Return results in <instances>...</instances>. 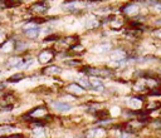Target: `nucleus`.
<instances>
[{"mask_svg":"<svg viewBox=\"0 0 161 138\" xmlns=\"http://www.w3.org/2000/svg\"><path fill=\"white\" fill-rule=\"evenodd\" d=\"M53 59H54V50H52V49H47V50L40 52V54L38 56L39 63H42V64L50 63Z\"/></svg>","mask_w":161,"mask_h":138,"instance_id":"f257e3e1","label":"nucleus"},{"mask_svg":"<svg viewBox=\"0 0 161 138\" xmlns=\"http://www.w3.org/2000/svg\"><path fill=\"white\" fill-rule=\"evenodd\" d=\"M48 8H49L48 3H46V2H38V3H34L29 8V10L32 13H37V14H44V13H47Z\"/></svg>","mask_w":161,"mask_h":138,"instance_id":"f03ea898","label":"nucleus"},{"mask_svg":"<svg viewBox=\"0 0 161 138\" xmlns=\"http://www.w3.org/2000/svg\"><path fill=\"white\" fill-rule=\"evenodd\" d=\"M47 114H48V109H47V107L42 106V107H37V108H34L33 111H30V112L28 113V117H30V118H35V119H38V118H43V117H46Z\"/></svg>","mask_w":161,"mask_h":138,"instance_id":"7ed1b4c3","label":"nucleus"},{"mask_svg":"<svg viewBox=\"0 0 161 138\" xmlns=\"http://www.w3.org/2000/svg\"><path fill=\"white\" fill-rule=\"evenodd\" d=\"M67 90L71 93V94H74V95H79V94H83L85 93V88L82 86H79L77 83H72L67 87Z\"/></svg>","mask_w":161,"mask_h":138,"instance_id":"20e7f679","label":"nucleus"},{"mask_svg":"<svg viewBox=\"0 0 161 138\" xmlns=\"http://www.w3.org/2000/svg\"><path fill=\"white\" fill-rule=\"evenodd\" d=\"M15 48H16V45H15V42H14V40H7L4 44L0 45V52H3V53H10V52H13Z\"/></svg>","mask_w":161,"mask_h":138,"instance_id":"39448f33","label":"nucleus"},{"mask_svg":"<svg viewBox=\"0 0 161 138\" xmlns=\"http://www.w3.org/2000/svg\"><path fill=\"white\" fill-rule=\"evenodd\" d=\"M54 108L59 112H66V111H69L71 109V106L64 103V102H58V103H54Z\"/></svg>","mask_w":161,"mask_h":138,"instance_id":"423d86ee","label":"nucleus"},{"mask_svg":"<svg viewBox=\"0 0 161 138\" xmlns=\"http://www.w3.org/2000/svg\"><path fill=\"white\" fill-rule=\"evenodd\" d=\"M43 73L46 75H53V74H58L60 73V68L59 67H55V65H52V67H48L43 70Z\"/></svg>","mask_w":161,"mask_h":138,"instance_id":"0eeeda50","label":"nucleus"},{"mask_svg":"<svg viewBox=\"0 0 161 138\" xmlns=\"http://www.w3.org/2000/svg\"><path fill=\"white\" fill-rule=\"evenodd\" d=\"M25 35L30 39H35L38 35H39V28H35V29H28V30H24Z\"/></svg>","mask_w":161,"mask_h":138,"instance_id":"6e6552de","label":"nucleus"},{"mask_svg":"<svg viewBox=\"0 0 161 138\" xmlns=\"http://www.w3.org/2000/svg\"><path fill=\"white\" fill-rule=\"evenodd\" d=\"M91 88L94 89V90H102L103 86H102L99 79H93V81H91Z\"/></svg>","mask_w":161,"mask_h":138,"instance_id":"1a4fd4ad","label":"nucleus"},{"mask_svg":"<svg viewBox=\"0 0 161 138\" xmlns=\"http://www.w3.org/2000/svg\"><path fill=\"white\" fill-rule=\"evenodd\" d=\"M24 78V74L23 73H18V74H14V75H11L9 79H8V82H11V83H15V82H19V81H22Z\"/></svg>","mask_w":161,"mask_h":138,"instance_id":"9d476101","label":"nucleus"},{"mask_svg":"<svg viewBox=\"0 0 161 138\" xmlns=\"http://www.w3.org/2000/svg\"><path fill=\"white\" fill-rule=\"evenodd\" d=\"M125 58V53L124 52H121V50H117L116 53L112 54V59L113 61H117V62H121V59Z\"/></svg>","mask_w":161,"mask_h":138,"instance_id":"9b49d317","label":"nucleus"},{"mask_svg":"<svg viewBox=\"0 0 161 138\" xmlns=\"http://www.w3.org/2000/svg\"><path fill=\"white\" fill-rule=\"evenodd\" d=\"M102 136H103V129H94V131H91V133H89L91 138H99Z\"/></svg>","mask_w":161,"mask_h":138,"instance_id":"f8f14e48","label":"nucleus"},{"mask_svg":"<svg viewBox=\"0 0 161 138\" xmlns=\"http://www.w3.org/2000/svg\"><path fill=\"white\" fill-rule=\"evenodd\" d=\"M14 129H15L14 126H2V127H0V134H5V133L11 132Z\"/></svg>","mask_w":161,"mask_h":138,"instance_id":"ddd939ff","label":"nucleus"},{"mask_svg":"<svg viewBox=\"0 0 161 138\" xmlns=\"http://www.w3.org/2000/svg\"><path fill=\"white\" fill-rule=\"evenodd\" d=\"M125 11H126L127 14H132V13L137 11V6H136L135 4H130V5H127V6L125 8Z\"/></svg>","mask_w":161,"mask_h":138,"instance_id":"4468645a","label":"nucleus"},{"mask_svg":"<svg viewBox=\"0 0 161 138\" xmlns=\"http://www.w3.org/2000/svg\"><path fill=\"white\" fill-rule=\"evenodd\" d=\"M94 50H97L98 53H103V52H107V50H110V45H108V44H103V45H99V47L94 48Z\"/></svg>","mask_w":161,"mask_h":138,"instance_id":"2eb2a0df","label":"nucleus"},{"mask_svg":"<svg viewBox=\"0 0 161 138\" xmlns=\"http://www.w3.org/2000/svg\"><path fill=\"white\" fill-rule=\"evenodd\" d=\"M33 134H34L35 137H38V138L44 137V131H43V129H35V131L33 132Z\"/></svg>","mask_w":161,"mask_h":138,"instance_id":"dca6fc26","label":"nucleus"},{"mask_svg":"<svg viewBox=\"0 0 161 138\" xmlns=\"http://www.w3.org/2000/svg\"><path fill=\"white\" fill-rule=\"evenodd\" d=\"M71 49H72L73 52H74V50H78V52H82V50H83V47L78 44V45H73V47H72Z\"/></svg>","mask_w":161,"mask_h":138,"instance_id":"f3484780","label":"nucleus"},{"mask_svg":"<svg viewBox=\"0 0 161 138\" xmlns=\"http://www.w3.org/2000/svg\"><path fill=\"white\" fill-rule=\"evenodd\" d=\"M55 39H58V36H57V35H52V36H48V38L46 39V42H49V40H55Z\"/></svg>","mask_w":161,"mask_h":138,"instance_id":"a211bd4d","label":"nucleus"},{"mask_svg":"<svg viewBox=\"0 0 161 138\" xmlns=\"http://www.w3.org/2000/svg\"><path fill=\"white\" fill-rule=\"evenodd\" d=\"M4 39H5V35H4L3 33H0V43H3V44H4V43H5V42H4Z\"/></svg>","mask_w":161,"mask_h":138,"instance_id":"6ab92c4d","label":"nucleus"},{"mask_svg":"<svg viewBox=\"0 0 161 138\" xmlns=\"http://www.w3.org/2000/svg\"><path fill=\"white\" fill-rule=\"evenodd\" d=\"M7 8V2H0V9Z\"/></svg>","mask_w":161,"mask_h":138,"instance_id":"aec40b11","label":"nucleus"},{"mask_svg":"<svg viewBox=\"0 0 161 138\" xmlns=\"http://www.w3.org/2000/svg\"><path fill=\"white\" fill-rule=\"evenodd\" d=\"M8 138H23L20 134H13V136H10V137H8Z\"/></svg>","mask_w":161,"mask_h":138,"instance_id":"412c9836","label":"nucleus"},{"mask_svg":"<svg viewBox=\"0 0 161 138\" xmlns=\"http://www.w3.org/2000/svg\"><path fill=\"white\" fill-rule=\"evenodd\" d=\"M5 87H7V84H5V83H0V92H2L3 89H5Z\"/></svg>","mask_w":161,"mask_h":138,"instance_id":"4be33fe9","label":"nucleus"},{"mask_svg":"<svg viewBox=\"0 0 161 138\" xmlns=\"http://www.w3.org/2000/svg\"><path fill=\"white\" fill-rule=\"evenodd\" d=\"M159 31H160V33H156V35H157V36H160V38H161V30H159Z\"/></svg>","mask_w":161,"mask_h":138,"instance_id":"5701e85b","label":"nucleus"}]
</instances>
